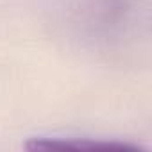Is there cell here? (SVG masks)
I'll use <instances>...</instances> for the list:
<instances>
[{"label": "cell", "instance_id": "cell-1", "mask_svg": "<svg viewBox=\"0 0 152 152\" xmlns=\"http://www.w3.org/2000/svg\"><path fill=\"white\" fill-rule=\"evenodd\" d=\"M29 150H136V147L115 141H95L81 138H34L25 145Z\"/></svg>", "mask_w": 152, "mask_h": 152}]
</instances>
